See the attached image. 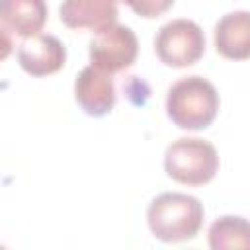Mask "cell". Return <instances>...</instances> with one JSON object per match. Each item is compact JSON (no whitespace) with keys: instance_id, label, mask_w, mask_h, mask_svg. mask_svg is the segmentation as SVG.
<instances>
[{"instance_id":"obj_7","label":"cell","mask_w":250,"mask_h":250,"mask_svg":"<svg viewBox=\"0 0 250 250\" xmlns=\"http://www.w3.org/2000/svg\"><path fill=\"white\" fill-rule=\"evenodd\" d=\"M74 100L90 117L107 115L115 105V88L111 74L96 68L94 64L84 66L74 80Z\"/></svg>"},{"instance_id":"obj_1","label":"cell","mask_w":250,"mask_h":250,"mask_svg":"<svg viewBox=\"0 0 250 250\" xmlns=\"http://www.w3.org/2000/svg\"><path fill=\"white\" fill-rule=\"evenodd\" d=\"M219 92L203 76L191 74L176 80L166 94V115L184 131L207 129L219 113Z\"/></svg>"},{"instance_id":"obj_12","label":"cell","mask_w":250,"mask_h":250,"mask_svg":"<svg viewBox=\"0 0 250 250\" xmlns=\"http://www.w3.org/2000/svg\"><path fill=\"white\" fill-rule=\"evenodd\" d=\"M121 2H125L137 16L146 20L158 18L174 6V0H121Z\"/></svg>"},{"instance_id":"obj_4","label":"cell","mask_w":250,"mask_h":250,"mask_svg":"<svg viewBox=\"0 0 250 250\" xmlns=\"http://www.w3.org/2000/svg\"><path fill=\"white\" fill-rule=\"evenodd\" d=\"M154 53L166 66H191L205 53V33L188 18L166 21L154 35Z\"/></svg>"},{"instance_id":"obj_11","label":"cell","mask_w":250,"mask_h":250,"mask_svg":"<svg viewBox=\"0 0 250 250\" xmlns=\"http://www.w3.org/2000/svg\"><path fill=\"white\" fill-rule=\"evenodd\" d=\"M209 248L227 250V248H244L250 250V221L238 215H225L211 223Z\"/></svg>"},{"instance_id":"obj_8","label":"cell","mask_w":250,"mask_h":250,"mask_svg":"<svg viewBox=\"0 0 250 250\" xmlns=\"http://www.w3.org/2000/svg\"><path fill=\"white\" fill-rule=\"evenodd\" d=\"M61 21L70 29H90L102 33L117 23L119 10L115 0H62Z\"/></svg>"},{"instance_id":"obj_3","label":"cell","mask_w":250,"mask_h":250,"mask_svg":"<svg viewBox=\"0 0 250 250\" xmlns=\"http://www.w3.org/2000/svg\"><path fill=\"white\" fill-rule=\"evenodd\" d=\"M164 170L184 186H205L219 172L217 148L199 137H180L164 152Z\"/></svg>"},{"instance_id":"obj_9","label":"cell","mask_w":250,"mask_h":250,"mask_svg":"<svg viewBox=\"0 0 250 250\" xmlns=\"http://www.w3.org/2000/svg\"><path fill=\"white\" fill-rule=\"evenodd\" d=\"M215 49L229 61L250 59V12L236 10L225 14L213 31Z\"/></svg>"},{"instance_id":"obj_5","label":"cell","mask_w":250,"mask_h":250,"mask_svg":"<svg viewBox=\"0 0 250 250\" xmlns=\"http://www.w3.org/2000/svg\"><path fill=\"white\" fill-rule=\"evenodd\" d=\"M88 55L96 68L107 74H115L133 66L139 55V39L131 27L115 23L92 37Z\"/></svg>"},{"instance_id":"obj_2","label":"cell","mask_w":250,"mask_h":250,"mask_svg":"<svg viewBox=\"0 0 250 250\" xmlns=\"http://www.w3.org/2000/svg\"><path fill=\"white\" fill-rule=\"evenodd\" d=\"M203 205L197 197L164 191L156 195L146 209V223L154 238L162 242H184L197 236L203 225Z\"/></svg>"},{"instance_id":"obj_6","label":"cell","mask_w":250,"mask_h":250,"mask_svg":"<svg viewBox=\"0 0 250 250\" xmlns=\"http://www.w3.org/2000/svg\"><path fill=\"white\" fill-rule=\"evenodd\" d=\"M18 62L27 74L41 78L59 72L66 62V47L51 33H37L18 47Z\"/></svg>"},{"instance_id":"obj_10","label":"cell","mask_w":250,"mask_h":250,"mask_svg":"<svg viewBox=\"0 0 250 250\" xmlns=\"http://www.w3.org/2000/svg\"><path fill=\"white\" fill-rule=\"evenodd\" d=\"M49 10L45 0H0L2 31L27 39L41 33Z\"/></svg>"}]
</instances>
